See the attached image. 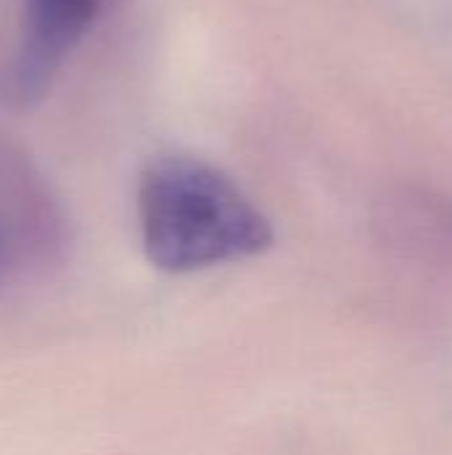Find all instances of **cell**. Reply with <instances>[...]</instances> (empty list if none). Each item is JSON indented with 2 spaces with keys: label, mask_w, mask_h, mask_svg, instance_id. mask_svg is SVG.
Listing matches in <instances>:
<instances>
[{
  "label": "cell",
  "mask_w": 452,
  "mask_h": 455,
  "mask_svg": "<svg viewBox=\"0 0 452 455\" xmlns=\"http://www.w3.org/2000/svg\"><path fill=\"white\" fill-rule=\"evenodd\" d=\"M139 232L147 259L189 275L264 253L274 229L258 205L216 165L157 155L139 176Z\"/></svg>",
  "instance_id": "cell-1"
},
{
  "label": "cell",
  "mask_w": 452,
  "mask_h": 455,
  "mask_svg": "<svg viewBox=\"0 0 452 455\" xmlns=\"http://www.w3.org/2000/svg\"><path fill=\"white\" fill-rule=\"evenodd\" d=\"M69 213L35 157L0 141V296L45 285L69 261Z\"/></svg>",
  "instance_id": "cell-2"
},
{
  "label": "cell",
  "mask_w": 452,
  "mask_h": 455,
  "mask_svg": "<svg viewBox=\"0 0 452 455\" xmlns=\"http://www.w3.org/2000/svg\"><path fill=\"white\" fill-rule=\"evenodd\" d=\"M96 13L99 0H24L19 48L8 72V96L16 107H35L48 96Z\"/></svg>",
  "instance_id": "cell-3"
}]
</instances>
